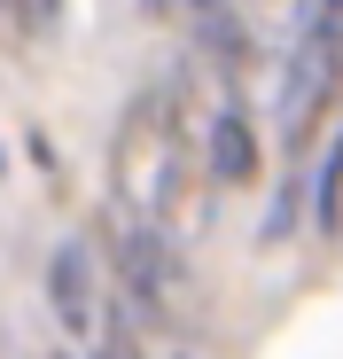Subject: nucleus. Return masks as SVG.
<instances>
[{"label": "nucleus", "mask_w": 343, "mask_h": 359, "mask_svg": "<svg viewBox=\"0 0 343 359\" xmlns=\"http://www.w3.org/2000/svg\"><path fill=\"white\" fill-rule=\"evenodd\" d=\"M335 71H343V24H304L289 55V86H281V149H297L312 133L320 102L335 94Z\"/></svg>", "instance_id": "f257e3e1"}, {"label": "nucleus", "mask_w": 343, "mask_h": 359, "mask_svg": "<svg viewBox=\"0 0 343 359\" xmlns=\"http://www.w3.org/2000/svg\"><path fill=\"white\" fill-rule=\"evenodd\" d=\"M125 281H133V297H148V305H172V297H180V250L164 243L156 219L125 226Z\"/></svg>", "instance_id": "f03ea898"}, {"label": "nucleus", "mask_w": 343, "mask_h": 359, "mask_svg": "<svg viewBox=\"0 0 343 359\" xmlns=\"http://www.w3.org/2000/svg\"><path fill=\"white\" fill-rule=\"evenodd\" d=\"M203 164H211V180H226V188H250V180H258V133H250L242 109H218V117H211Z\"/></svg>", "instance_id": "7ed1b4c3"}, {"label": "nucleus", "mask_w": 343, "mask_h": 359, "mask_svg": "<svg viewBox=\"0 0 343 359\" xmlns=\"http://www.w3.org/2000/svg\"><path fill=\"white\" fill-rule=\"evenodd\" d=\"M47 289H55V320H63L71 336H86V328H94V258H86V243H63V250H55Z\"/></svg>", "instance_id": "20e7f679"}, {"label": "nucleus", "mask_w": 343, "mask_h": 359, "mask_svg": "<svg viewBox=\"0 0 343 359\" xmlns=\"http://www.w3.org/2000/svg\"><path fill=\"white\" fill-rule=\"evenodd\" d=\"M320 226H328V234L343 226V133H335V149H328V172H320Z\"/></svg>", "instance_id": "39448f33"}, {"label": "nucleus", "mask_w": 343, "mask_h": 359, "mask_svg": "<svg viewBox=\"0 0 343 359\" xmlns=\"http://www.w3.org/2000/svg\"><path fill=\"white\" fill-rule=\"evenodd\" d=\"M203 0H141V16H195Z\"/></svg>", "instance_id": "423d86ee"}, {"label": "nucleus", "mask_w": 343, "mask_h": 359, "mask_svg": "<svg viewBox=\"0 0 343 359\" xmlns=\"http://www.w3.org/2000/svg\"><path fill=\"white\" fill-rule=\"evenodd\" d=\"M304 24H343V0H304Z\"/></svg>", "instance_id": "0eeeda50"}]
</instances>
